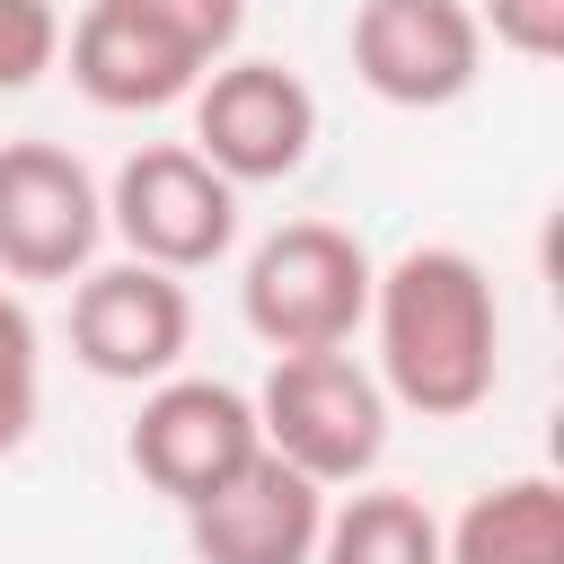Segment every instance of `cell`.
Listing matches in <instances>:
<instances>
[{"mask_svg": "<svg viewBox=\"0 0 564 564\" xmlns=\"http://www.w3.org/2000/svg\"><path fill=\"white\" fill-rule=\"evenodd\" d=\"M361 326H379L370 379L388 388V405H405L423 423L476 414L502 379V308L467 247H405L397 264H379Z\"/></svg>", "mask_w": 564, "mask_h": 564, "instance_id": "obj_1", "label": "cell"}, {"mask_svg": "<svg viewBox=\"0 0 564 564\" xmlns=\"http://www.w3.org/2000/svg\"><path fill=\"white\" fill-rule=\"evenodd\" d=\"M370 247L335 220H282L247 273H238V308L273 352H344L370 317Z\"/></svg>", "mask_w": 564, "mask_h": 564, "instance_id": "obj_2", "label": "cell"}, {"mask_svg": "<svg viewBox=\"0 0 564 564\" xmlns=\"http://www.w3.org/2000/svg\"><path fill=\"white\" fill-rule=\"evenodd\" d=\"M256 432L273 458H291L300 476L361 485L388 449V388L352 361V352H273L264 388H256Z\"/></svg>", "mask_w": 564, "mask_h": 564, "instance_id": "obj_3", "label": "cell"}, {"mask_svg": "<svg viewBox=\"0 0 564 564\" xmlns=\"http://www.w3.org/2000/svg\"><path fill=\"white\" fill-rule=\"evenodd\" d=\"M106 229L159 273H203V264H220L238 247V185L194 141H150V150H132L115 167Z\"/></svg>", "mask_w": 564, "mask_h": 564, "instance_id": "obj_4", "label": "cell"}, {"mask_svg": "<svg viewBox=\"0 0 564 564\" xmlns=\"http://www.w3.org/2000/svg\"><path fill=\"white\" fill-rule=\"evenodd\" d=\"M256 449H264L256 397L229 388V379H185V370L150 379V397H141V414H132V432H123L132 476H141L150 494H167L176 511L203 502L212 485H229Z\"/></svg>", "mask_w": 564, "mask_h": 564, "instance_id": "obj_5", "label": "cell"}, {"mask_svg": "<svg viewBox=\"0 0 564 564\" xmlns=\"http://www.w3.org/2000/svg\"><path fill=\"white\" fill-rule=\"evenodd\" d=\"M106 238V194L62 141H0V273L79 282Z\"/></svg>", "mask_w": 564, "mask_h": 564, "instance_id": "obj_6", "label": "cell"}, {"mask_svg": "<svg viewBox=\"0 0 564 564\" xmlns=\"http://www.w3.org/2000/svg\"><path fill=\"white\" fill-rule=\"evenodd\" d=\"M485 70V26L467 0H361L352 9V79L379 106L432 115L458 106Z\"/></svg>", "mask_w": 564, "mask_h": 564, "instance_id": "obj_7", "label": "cell"}, {"mask_svg": "<svg viewBox=\"0 0 564 564\" xmlns=\"http://www.w3.org/2000/svg\"><path fill=\"white\" fill-rule=\"evenodd\" d=\"M317 141V97L300 70L282 62H212L194 79V150L229 176V185H273L308 159Z\"/></svg>", "mask_w": 564, "mask_h": 564, "instance_id": "obj_8", "label": "cell"}, {"mask_svg": "<svg viewBox=\"0 0 564 564\" xmlns=\"http://www.w3.org/2000/svg\"><path fill=\"white\" fill-rule=\"evenodd\" d=\"M194 344V300L176 273L123 256V264H88L79 291H70V352L115 379V388H150L185 361Z\"/></svg>", "mask_w": 564, "mask_h": 564, "instance_id": "obj_9", "label": "cell"}, {"mask_svg": "<svg viewBox=\"0 0 564 564\" xmlns=\"http://www.w3.org/2000/svg\"><path fill=\"white\" fill-rule=\"evenodd\" d=\"M326 529V485L300 476L291 458L256 449L229 485L185 502V546L194 564H308Z\"/></svg>", "mask_w": 564, "mask_h": 564, "instance_id": "obj_10", "label": "cell"}, {"mask_svg": "<svg viewBox=\"0 0 564 564\" xmlns=\"http://www.w3.org/2000/svg\"><path fill=\"white\" fill-rule=\"evenodd\" d=\"M203 70H212V62H194L176 35H159V26L132 18L123 0H88L79 26H70V79H79V97L106 106V115H159V106L194 97Z\"/></svg>", "mask_w": 564, "mask_h": 564, "instance_id": "obj_11", "label": "cell"}, {"mask_svg": "<svg viewBox=\"0 0 564 564\" xmlns=\"http://www.w3.org/2000/svg\"><path fill=\"white\" fill-rule=\"evenodd\" d=\"M441 564H564V485L502 476L441 529Z\"/></svg>", "mask_w": 564, "mask_h": 564, "instance_id": "obj_12", "label": "cell"}, {"mask_svg": "<svg viewBox=\"0 0 564 564\" xmlns=\"http://www.w3.org/2000/svg\"><path fill=\"white\" fill-rule=\"evenodd\" d=\"M308 564H441V520L397 485H361L326 511Z\"/></svg>", "mask_w": 564, "mask_h": 564, "instance_id": "obj_13", "label": "cell"}, {"mask_svg": "<svg viewBox=\"0 0 564 564\" xmlns=\"http://www.w3.org/2000/svg\"><path fill=\"white\" fill-rule=\"evenodd\" d=\"M35 397H44V352H35V317L18 291H0V458L35 432Z\"/></svg>", "mask_w": 564, "mask_h": 564, "instance_id": "obj_14", "label": "cell"}, {"mask_svg": "<svg viewBox=\"0 0 564 564\" xmlns=\"http://www.w3.org/2000/svg\"><path fill=\"white\" fill-rule=\"evenodd\" d=\"M62 62V9L53 0H0V97L35 88Z\"/></svg>", "mask_w": 564, "mask_h": 564, "instance_id": "obj_15", "label": "cell"}, {"mask_svg": "<svg viewBox=\"0 0 564 564\" xmlns=\"http://www.w3.org/2000/svg\"><path fill=\"white\" fill-rule=\"evenodd\" d=\"M132 18H150L159 35H176L194 62H229L238 26H247V0H123Z\"/></svg>", "mask_w": 564, "mask_h": 564, "instance_id": "obj_16", "label": "cell"}, {"mask_svg": "<svg viewBox=\"0 0 564 564\" xmlns=\"http://www.w3.org/2000/svg\"><path fill=\"white\" fill-rule=\"evenodd\" d=\"M476 26L520 62H555L564 53V0H476Z\"/></svg>", "mask_w": 564, "mask_h": 564, "instance_id": "obj_17", "label": "cell"}]
</instances>
